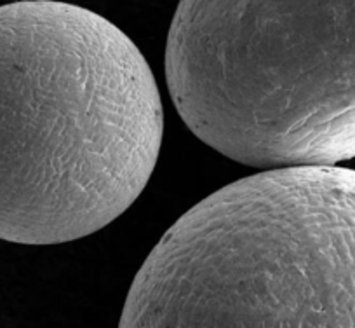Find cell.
Wrapping results in <instances>:
<instances>
[{"mask_svg": "<svg viewBox=\"0 0 355 328\" xmlns=\"http://www.w3.org/2000/svg\"><path fill=\"white\" fill-rule=\"evenodd\" d=\"M119 328H355V170L261 172L178 218Z\"/></svg>", "mask_w": 355, "mask_h": 328, "instance_id": "obj_2", "label": "cell"}, {"mask_svg": "<svg viewBox=\"0 0 355 328\" xmlns=\"http://www.w3.org/2000/svg\"><path fill=\"white\" fill-rule=\"evenodd\" d=\"M166 77L190 131L263 168L355 157V2H182Z\"/></svg>", "mask_w": 355, "mask_h": 328, "instance_id": "obj_3", "label": "cell"}, {"mask_svg": "<svg viewBox=\"0 0 355 328\" xmlns=\"http://www.w3.org/2000/svg\"><path fill=\"white\" fill-rule=\"evenodd\" d=\"M162 135L152 68L114 23L49 0L0 8V239L107 227L146 187Z\"/></svg>", "mask_w": 355, "mask_h": 328, "instance_id": "obj_1", "label": "cell"}]
</instances>
